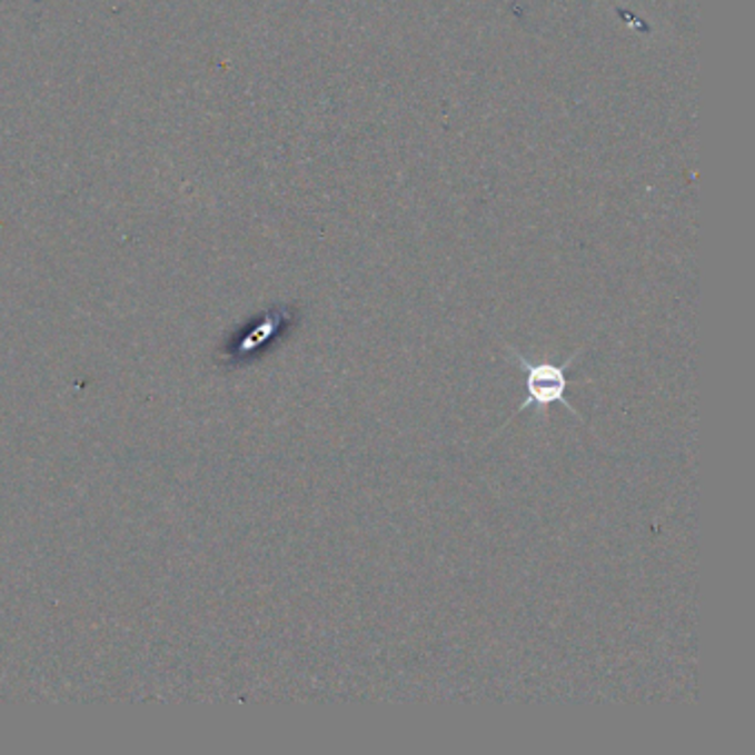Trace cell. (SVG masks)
Listing matches in <instances>:
<instances>
[{
    "instance_id": "6da1fadb",
    "label": "cell",
    "mask_w": 755,
    "mask_h": 755,
    "mask_svg": "<svg viewBox=\"0 0 755 755\" xmlns=\"http://www.w3.org/2000/svg\"><path fill=\"white\" fill-rule=\"evenodd\" d=\"M507 352L516 359V364L520 366V370L525 372V390H527V397L525 401L520 404V408L514 413L520 415L525 413L527 408H538V413H543L547 417L549 413V406L552 404H563L574 417L580 419L578 410L572 408V404L567 401V372L572 368V364L578 359L580 352H574L565 364L556 366V364H549V361H529L527 357H523L516 348L507 346Z\"/></svg>"
}]
</instances>
